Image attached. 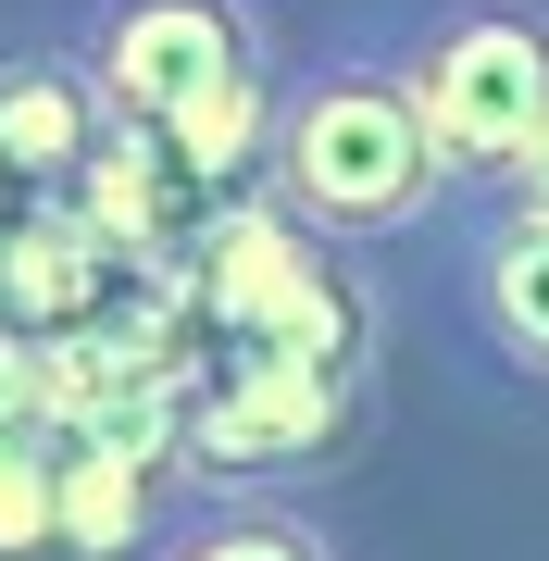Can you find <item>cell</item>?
<instances>
[{"label":"cell","instance_id":"obj_1","mask_svg":"<svg viewBox=\"0 0 549 561\" xmlns=\"http://www.w3.org/2000/svg\"><path fill=\"white\" fill-rule=\"evenodd\" d=\"M263 187H275V213L300 225V238H412V225H437V201L462 175H449L412 76L387 62V38L350 25V38H325L275 88Z\"/></svg>","mask_w":549,"mask_h":561},{"label":"cell","instance_id":"obj_2","mask_svg":"<svg viewBox=\"0 0 549 561\" xmlns=\"http://www.w3.org/2000/svg\"><path fill=\"white\" fill-rule=\"evenodd\" d=\"M76 62L113 101V125H150L187 162H263L275 125V25L263 0H88L76 13Z\"/></svg>","mask_w":549,"mask_h":561},{"label":"cell","instance_id":"obj_3","mask_svg":"<svg viewBox=\"0 0 549 561\" xmlns=\"http://www.w3.org/2000/svg\"><path fill=\"white\" fill-rule=\"evenodd\" d=\"M387 62L412 76L462 187H512L549 138V0H387Z\"/></svg>","mask_w":549,"mask_h":561},{"label":"cell","instance_id":"obj_4","mask_svg":"<svg viewBox=\"0 0 549 561\" xmlns=\"http://www.w3.org/2000/svg\"><path fill=\"white\" fill-rule=\"evenodd\" d=\"M462 312L525 387H549V225L500 187L462 213Z\"/></svg>","mask_w":549,"mask_h":561},{"label":"cell","instance_id":"obj_5","mask_svg":"<svg viewBox=\"0 0 549 561\" xmlns=\"http://www.w3.org/2000/svg\"><path fill=\"white\" fill-rule=\"evenodd\" d=\"M138 561H338L325 512L287 500V486H201Z\"/></svg>","mask_w":549,"mask_h":561},{"label":"cell","instance_id":"obj_6","mask_svg":"<svg viewBox=\"0 0 549 561\" xmlns=\"http://www.w3.org/2000/svg\"><path fill=\"white\" fill-rule=\"evenodd\" d=\"M88 138H113V101L88 88V62H76V50L0 62V162H25V175H62Z\"/></svg>","mask_w":549,"mask_h":561},{"label":"cell","instance_id":"obj_7","mask_svg":"<svg viewBox=\"0 0 549 561\" xmlns=\"http://www.w3.org/2000/svg\"><path fill=\"white\" fill-rule=\"evenodd\" d=\"M500 201H525V213H537V225H549V138H537V150H525V175H512V187H500Z\"/></svg>","mask_w":549,"mask_h":561}]
</instances>
